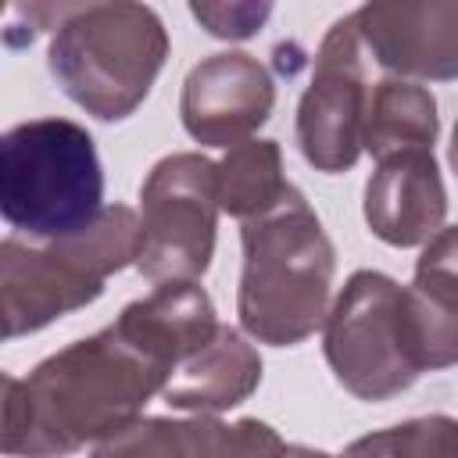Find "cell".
Returning <instances> with one entry per match:
<instances>
[{"mask_svg":"<svg viewBox=\"0 0 458 458\" xmlns=\"http://www.w3.org/2000/svg\"><path fill=\"white\" fill-rule=\"evenodd\" d=\"M172 369L118 322L43 358L25 379L4 376V437L11 458H64L132 426Z\"/></svg>","mask_w":458,"mask_h":458,"instance_id":"cell-1","label":"cell"},{"mask_svg":"<svg viewBox=\"0 0 458 458\" xmlns=\"http://www.w3.org/2000/svg\"><path fill=\"white\" fill-rule=\"evenodd\" d=\"M240 243L236 315L250 340L293 347L326 326L336 250L301 190L261 218L243 222Z\"/></svg>","mask_w":458,"mask_h":458,"instance_id":"cell-2","label":"cell"},{"mask_svg":"<svg viewBox=\"0 0 458 458\" xmlns=\"http://www.w3.org/2000/svg\"><path fill=\"white\" fill-rule=\"evenodd\" d=\"M168 57V32L147 4L57 7L47 68L61 93L100 122L129 118Z\"/></svg>","mask_w":458,"mask_h":458,"instance_id":"cell-3","label":"cell"},{"mask_svg":"<svg viewBox=\"0 0 458 458\" xmlns=\"http://www.w3.org/2000/svg\"><path fill=\"white\" fill-rule=\"evenodd\" d=\"M140 218L125 204L104 208V215L64 240L25 243L7 236L0 243V315L4 336H25L54 318L93 304L104 293L107 276L136 265Z\"/></svg>","mask_w":458,"mask_h":458,"instance_id":"cell-4","label":"cell"},{"mask_svg":"<svg viewBox=\"0 0 458 458\" xmlns=\"http://www.w3.org/2000/svg\"><path fill=\"white\" fill-rule=\"evenodd\" d=\"M0 211L29 240H64L104 215L93 136L68 118H32L0 140Z\"/></svg>","mask_w":458,"mask_h":458,"instance_id":"cell-5","label":"cell"},{"mask_svg":"<svg viewBox=\"0 0 458 458\" xmlns=\"http://www.w3.org/2000/svg\"><path fill=\"white\" fill-rule=\"evenodd\" d=\"M322 351L336 383L358 401H390L426 372L408 286L383 272H354L329 308Z\"/></svg>","mask_w":458,"mask_h":458,"instance_id":"cell-6","label":"cell"},{"mask_svg":"<svg viewBox=\"0 0 458 458\" xmlns=\"http://www.w3.org/2000/svg\"><path fill=\"white\" fill-rule=\"evenodd\" d=\"M136 268L150 283H197L215 258L218 229V165L204 154L161 157L140 190Z\"/></svg>","mask_w":458,"mask_h":458,"instance_id":"cell-7","label":"cell"},{"mask_svg":"<svg viewBox=\"0 0 458 458\" xmlns=\"http://www.w3.org/2000/svg\"><path fill=\"white\" fill-rule=\"evenodd\" d=\"M369 107L365 57L354 14L329 25L311 82L297 104V147L304 161L326 175L354 168L361 154V125Z\"/></svg>","mask_w":458,"mask_h":458,"instance_id":"cell-8","label":"cell"},{"mask_svg":"<svg viewBox=\"0 0 458 458\" xmlns=\"http://www.w3.org/2000/svg\"><path fill=\"white\" fill-rule=\"evenodd\" d=\"M276 107L268 68L243 54L222 50L190 68L182 82V129L204 147H240L258 132Z\"/></svg>","mask_w":458,"mask_h":458,"instance_id":"cell-9","label":"cell"},{"mask_svg":"<svg viewBox=\"0 0 458 458\" xmlns=\"http://www.w3.org/2000/svg\"><path fill=\"white\" fill-rule=\"evenodd\" d=\"M361 47L401 79H458V0L365 4L354 11Z\"/></svg>","mask_w":458,"mask_h":458,"instance_id":"cell-10","label":"cell"},{"mask_svg":"<svg viewBox=\"0 0 458 458\" xmlns=\"http://www.w3.org/2000/svg\"><path fill=\"white\" fill-rule=\"evenodd\" d=\"M283 437L261 419L218 422L193 419H136L122 433L100 440L89 458H283Z\"/></svg>","mask_w":458,"mask_h":458,"instance_id":"cell-11","label":"cell"},{"mask_svg":"<svg viewBox=\"0 0 458 458\" xmlns=\"http://www.w3.org/2000/svg\"><path fill=\"white\" fill-rule=\"evenodd\" d=\"M447 215V190L433 150L383 157L365 182V222L390 247H426Z\"/></svg>","mask_w":458,"mask_h":458,"instance_id":"cell-12","label":"cell"},{"mask_svg":"<svg viewBox=\"0 0 458 458\" xmlns=\"http://www.w3.org/2000/svg\"><path fill=\"white\" fill-rule=\"evenodd\" d=\"M114 322L143 351L157 354L172 376L186 358L208 347L222 326L215 318L211 297L197 283H161L154 293L125 304Z\"/></svg>","mask_w":458,"mask_h":458,"instance_id":"cell-13","label":"cell"},{"mask_svg":"<svg viewBox=\"0 0 458 458\" xmlns=\"http://www.w3.org/2000/svg\"><path fill=\"white\" fill-rule=\"evenodd\" d=\"M258 383H261V358L254 344L240 329L218 326L215 340L175 369L161 397L179 411L218 415L243 404L258 390Z\"/></svg>","mask_w":458,"mask_h":458,"instance_id":"cell-14","label":"cell"},{"mask_svg":"<svg viewBox=\"0 0 458 458\" xmlns=\"http://www.w3.org/2000/svg\"><path fill=\"white\" fill-rule=\"evenodd\" d=\"M437 129V100L426 86L408 79H379L369 93L361 150H369L376 161L404 150H433Z\"/></svg>","mask_w":458,"mask_h":458,"instance_id":"cell-15","label":"cell"},{"mask_svg":"<svg viewBox=\"0 0 458 458\" xmlns=\"http://www.w3.org/2000/svg\"><path fill=\"white\" fill-rule=\"evenodd\" d=\"M293 193L276 140H247L218 161V204L240 222L261 218Z\"/></svg>","mask_w":458,"mask_h":458,"instance_id":"cell-16","label":"cell"},{"mask_svg":"<svg viewBox=\"0 0 458 458\" xmlns=\"http://www.w3.org/2000/svg\"><path fill=\"white\" fill-rule=\"evenodd\" d=\"M344 458H458V419L419 415L390 429L358 437Z\"/></svg>","mask_w":458,"mask_h":458,"instance_id":"cell-17","label":"cell"},{"mask_svg":"<svg viewBox=\"0 0 458 458\" xmlns=\"http://www.w3.org/2000/svg\"><path fill=\"white\" fill-rule=\"evenodd\" d=\"M411 286H415L422 297H429V301H437V304L458 311V225L440 229V233L422 247V254H419V261H415V279H411Z\"/></svg>","mask_w":458,"mask_h":458,"instance_id":"cell-18","label":"cell"},{"mask_svg":"<svg viewBox=\"0 0 458 458\" xmlns=\"http://www.w3.org/2000/svg\"><path fill=\"white\" fill-rule=\"evenodd\" d=\"M190 14L218 39H247L268 21L272 4H190Z\"/></svg>","mask_w":458,"mask_h":458,"instance_id":"cell-19","label":"cell"},{"mask_svg":"<svg viewBox=\"0 0 458 458\" xmlns=\"http://www.w3.org/2000/svg\"><path fill=\"white\" fill-rule=\"evenodd\" d=\"M283 458H336V454H326V451H315V447H304V444H293L286 447Z\"/></svg>","mask_w":458,"mask_h":458,"instance_id":"cell-20","label":"cell"},{"mask_svg":"<svg viewBox=\"0 0 458 458\" xmlns=\"http://www.w3.org/2000/svg\"><path fill=\"white\" fill-rule=\"evenodd\" d=\"M447 161H451V168H454V175H458V125H454V132H451V150H447Z\"/></svg>","mask_w":458,"mask_h":458,"instance_id":"cell-21","label":"cell"}]
</instances>
